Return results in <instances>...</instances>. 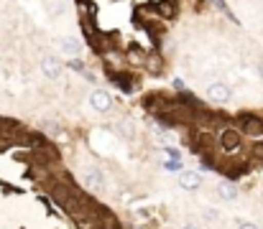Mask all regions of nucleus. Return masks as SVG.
I'll return each mask as SVG.
<instances>
[{"label":"nucleus","instance_id":"6","mask_svg":"<svg viewBox=\"0 0 263 229\" xmlns=\"http://www.w3.org/2000/svg\"><path fill=\"white\" fill-rule=\"evenodd\" d=\"M62 72H64V64H62L59 56H54V54H44L41 56V74L46 79H59Z\"/></svg>","mask_w":263,"mask_h":229},{"label":"nucleus","instance_id":"2","mask_svg":"<svg viewBox=\"0 0 263 229\" xmlns=\"http://www.w3.org/2000/svg\"><path fill=\"white\" fill-rule=\"evenodd\" d=\"M238 130H243L251 138H261L263 135V117L258 115H238Z\"/></svg>","mask_w":263,"mask_h":229},{"label":"nucleus","instance_id":"4","mask_svg":"<svg viewBox=\"0 0 263 229\" xmlns=\"http://www.w3.org/2000/svg\"><path fill=\"white\" fill-rule=\"evenodd\" d=\"M217 143H220V148L225 153H235V151H240V145H243L240 133L235 128H222L220 135H217Z\"/></svg>","mask_w":263,"mask_h":229},{"label":"nucleus","instance_id":"5","mask_svg":"<svg viewBox=\"0 0 263 229\" xmlns=\"http://www.w3.org/2000/svg\"><path fill=\"white\" fill-rule=\"evenodd\" d=\"M112 105H115V99H112V94H110L107 89H92V94H89V107H92L95 112H110Z\"/></svg>","mask_w":263,"mask_h":229},{"label":"nucleus","instance_id":"7","mask_svg":"<svg viewBox=\"0 0 263 229\" xmlns=\"http://www.w3.org/2000/svg\"><path fill=\"white\" fill-rule=\"evenodd\" d=\"M179 186L184 189V191H197V189H202V183H204V178L197 173V171H179Z\"/></svg>","mask_w":263,"mask_h":229},{"label":"nucleus","instance_id":"1","mask_svg":"<svg viewBox=\"0 0 263 229\" xmlns=\"http://www.w3.org/2000/svg\"><path fill=\"white\" fill-rule=\"evenodd\" d=\"M204 94H207V99L215 102V105H228V102L233 99V89H230V84H225V81H210L207 89H204Z\"/></svg>","mask_w":263,"mask_h":229},{"label":"nucleus","instance_id":"3","mask_svg":"<svg viewBox=\"0 0 263 229\" xmlns=\"http://www.w3.org/2000/svg\"><path fill=\"white\" fill-rule=\"evenodd\" d=\"M82 183H85V189L87 191H105V186H107V181H105V173L100 171V168H95V165H89L82 171Z\"/></svg>","mask_w":263,"mask_h":229},{"label":"nucleus","instance_id":"9","mask_svg":"<svg viewBox=\"0 0 263 229\" xmlns=\"http://www.w3.org/2000/svg\"><path fill=\"white\" fill-rule=\"evenodd\" d=\"M238 194H240V191H238V186H235L233 181H220V183H217V196H220L222 201H235Z\"/></svg>","mask_w":263,"mask_h":229},{"label":"nucleus","instance_id":"11","mask_svg":"<svg viewBox=\"0 0 263 229\" xmlns=\"http://www.w3.org/2000/svg\"><path fill=\"white\" fill-rule=\"evenodd\" d=\"M238 229H261L256 222H238Z\"/></svg>","mask_w":263,"mask_h":229},{"label":"nucleus","instance_id":"10","mask_svg":"<svg viewBox=\"0 0 263 229\" xmlns=\"http://www.w3.org/2000/svg\"><path fill=\"white\" fill-rule=\"evenodd\" d=\"M112 81L123 89V92H133V84H130V79L128 76H123V74H112Z\"/></svg>","mask_w":263,"mask_h":229},{"label":"nucleus","instance_id":"8","mask_svg":"<svg viewBox=\"0 0 263 229\" xmlns=\"http://www.w3.org/2000/svg\"><path fill=\"white\" fill-rule=\"evenodd\" d=\"M57 44H59V49H62L64 56H80L82 54V41L74 38V36H62Z\"/></svg>","mask_w":263,"mask_h":229},{"label":"nucleus","instance_id":"13","mask_svg":"<svg viewBox=\"0 0 263 229\" xmlns=\"http://www.w3.org/2000/svg\"><path fill=\"white\" fill-rule=\"evenodd\" d=\"M256 72H258V76H261V79H263V59H261V61H258V67H256Z\"/></svg>","mask_w":263,"mask_h":229},{"label":"nucleus","instance_id":"12","mask_svg":"<svg viewBox=\"0 0 263 229\" xmlns=\"http://www.w3.org/2000/svg\"><path fill=\"white\" fill-rule=\"evenodd\" d=\"M181 229H202V227H199V224H194V222H186Z\"/></svg>","mask_w":263,"mask_h":229}]
</instances>
